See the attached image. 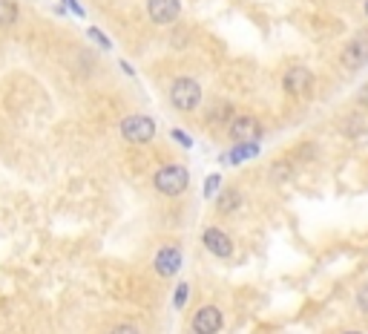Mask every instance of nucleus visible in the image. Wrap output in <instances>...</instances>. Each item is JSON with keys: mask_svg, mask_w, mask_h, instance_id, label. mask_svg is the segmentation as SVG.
Instances as JSON below:
<instances>
[{"mask_svg": "<svg viewBox=\"0 0 368 334\" xmlns=\"http://www.w3.org/2000/svg\"><path fill=\"white\" fill-rule=\"evenodd\" d=\"M357 306H359V311L368 314V286H362V288L357 291Z\"/></svg>", "mask_w": 368, "mask_h": 334, "instance_id": "a211bd4d", "label": "nucleus"}, {"mask_svg": "<svg viewBox=\"0 0 368 334\" xmlns=\"http://www.w3.org/2000/svg\"><path fill=\"white\" fill-rule=\"evenodd\" d=\"M282 87L293 98H308L314 93V73L305 70V66H290L282 78Z\"/></svg>", "mask_w": 368, "mask_h": 334, "instance_id": "20e7f679", "label": "nucleus"}, {"mask_svg": "<svg viewBox=\"0 0 368 334\" xmlns=\"http://www.w3.org/2000/svg\"><path fill=\"white\" fill-rule=\"evenodd\" d=\"M239 205H242V193L236 187L219 190V196H216V211L219 214H233V211H239Z\"/></svg>", "mask_w": 368, "mask_h": 334, "instance_id": "9b49d317", "label": "nucleus"}, {"mask_svg": "<svg viewBox=\"0 0 368 334\" xmlns=\"http://www.w3.org/2000/svg\"><path fill=\"white\" fill-rule=\"evenodd\" d=\"M228 115H231V104H228V101H222V104L216 101V104L210 107V113H207V121H216V118H228Z\"/></svg>", "mask_w": 368, "mask_h": 334, "instance_id": "dca6fc26", "label": "nucleus"}, {"mask_svg": "<svg viewBox=\"0 0 368 334\" xmlns=\"http://www.w3.org/2000/svg\"><path fill=\"white\" fill-rule=\"evenodd\" d=\"M201 242H204V248H207L213 256H219V259L233 256V242H231V236H228L225 231H219V228H207V231H204V236H201Z\"/></svg>", "mask_w": 368, "mask_h": 334, "instance_id": "6e6552de", "label": "nucleus"}, {"mask_svg": "<svg viewBox=\"0 0 368 334\" xmlns=\"http://www.w3.org/2000/svg\"><path fill=\"white\" fill-rule=\"evenodd\" d=\"M61 4H63V6H69V12H72V15L84 18V9H81V4H78V0H61Z\"/></svg>", "mask_w": 368, "mask_h": 334, "instance_id": "412c9836", "label": "nucleus"}, {"mask_svg": "<svg viewBox=\"0 0 368 334\" xmlns=\"http://www.w3.org/2000/svg\"><path fill=\"white\" fill-rule=\"evenodd\" d=\"M90 38H93L95 43H101L104 49H110V46H112V43H110V38H107V35H101L98 29H90Z\"/></svg>", "mask_w": 368, "mask_h": 334, "instance_id": "aec40b11", "label": "nucleus"}, {"mask_svg": "<svg viewBox=\"0 0 368 334\" xmlns=\"http://www.w3.org/2000/svg\"><path fill=\"white\" fill-rule=\"evenodd\" d=\"M219 187H222V176H219V173H210V176L204 179V196L213 199V196L219 193Z\"/></svg>", "mask_w": 368, "mask_h": 334, "instance_id": "2eb2a0df", "label": "nucleus"}, {"mask_svg": "<svg viewBox=\"0 0 368 334\" xmlns=\"http://www.w3.org/2000/svg\"><path fill=\"white\" fill-rule=\"evenodd\" d=\"M340 61H342V66H345L348 73L362 70V66L368 63V38H354L351 43H345Z\"/></svg>", "mask_w": 368, "mask_h": 334, "instance_id": "423d86ee", "label": "nucleus"}, {"mask_svg": "<svg viewBox=\"0 0 368 334\" xmlns=\"http://www.w3.org/2000/svg\"><path fill=\"white\" fill-rule=\"evenodd\" d=\"M222 325H225V317L216 306H204L193 317V331H199V334H219Z\"/></svg>", "mask_w": 368, "mask_h": 334, "instance_id": "0eeeda50", "label": "nucleus"}, {"mask_svg": "<svg viewBox=\"0 0 368 334\" xmlns=\"http://www.w3.org/2000/svg\"><path fill=\"white\" fill-rule=\"evenodd\" d=\"M228 132L236 145H256L262 139V124L253 115H236V118H231Z\"/></svg>", "mask_w": 368, "mask_h": 334, "instance_id": "39448f33", "label": "nucleus"}, {"mask_svg": "<svg viewBox=\"0 0 368 334\" xmlns=\"http://www.w3.org/2000/svg\"><path fill=\"white\" fill-rule=\"evenodd\" d=\"M187 184H190V173L182 165H164L153 176V187L162 196H182L187 190Z\"/></svg>", "mask_w": 368, "mask_h": 334, "instance_id": "f257e3e1", "label": "nucleus"}, {"mask_svg": "<svg viewBox=\"0 0 368 334\" xmlns=\"http://www.w3.org/2000/svg\"><path fill=\"white\" fill-rule=\"evenodd\" d=\"M170 136H173V139H176V142H179L182 147H193V142H190V136H187V132H184V130H173V132H170Z\"/></svg>", "mask_w": 368, "mask_h": 334, "instance_id": "6ab92c4d", "label": "nucleus"}, {"mask_svg": "<svg viewBox=\"0 0 368 334\" xmlns=\"http://www.w3.org/2000/svg\"><path fill=\"white\" fill-rule=\"evenodd\" d=\"M147 12L156 24H173L182 15L179 0H147Z\"/></svg>", "mask_w": 368, "mask_h": 334, "instance_id": "9d476101", "label": "nucleus"}, {"mask_svg": "<svg viewBox=\"0 0 368 334\" xmlns=\"http://www.w3.org/2000/svg\"><path fill=\"white\" fill-rule=\"evenodd\" d=\"M342 334H359V331H342Z\"/></svg>", "mask_w": 368, "mask_h": 334, "instance_id": "b1692460", "label": "nucleus"}, {"mask_svg": "<svg viewBox=\"0 0 368 334\" xmlns=\"http://www.w3.org/2000/svg\"><path fill=\"white\" fill-rule=\"evenodd\" d=\"M365 18H368V0H365Z\"/></svg>", "mask_w": 368, "mask_h": 334, "instance_id": "5701e85b", "label": "nucleus"}, {"mask_svg": "<svg viewBox=\"0 0 368 334\" xmlns=\"http://www.w3.org/2000/svg\"><path fill=\"white\" fill-rule=\"evenodd\" d=\"M259 156V145H236L231 153L222 156V162H231V165H242L248 159H256Z\"/></svg>", "mask_w": 368, "mask_h": 334, "instance_id": "f8f14e48", "label": "nucleus"}, {"mask_svg": "<svg viewBox=\"0 0 368 334\" xmlns=\"http://www.w3.org/2000/svg\"><path fill=\"white\" fill-rule=\"evenodd\" d=\"M121 136L130 145H150L156 139V121L150 115H127L121 121Z\"/></svg>", "mask_w": 368, "mask_h": 334, "instance_id": "f03ea898", "label": "nucleus"}, {"mask_svg": "<svg viewBox=\"0 0 368 334\" xmlns=\"http://www.w3.org/2000/svg\"><path fill=\"white\" fill-rule=\"evenodd\" d=\"M293 176V170H290V162H276L273 165V170H270V182H288Z\"/></svg>", "mask_w": 368, "mask_h": 334, "instance_id": "4468645a", "label": "nucleus"}, {"mask_svg": "<svg viewBox=\"0 0 368 334\" xmlns=\"http://www.w3.org/2000/svg\"><path fill=\"white\" fill-rule=\"evenodd\" d=\"M18 21V4L15 0H0V29H6Z\"/></svg>", "mask_w": 368, "mask_h": 334, "instance_id": "ddd939ff", "label": "nucleus"}, {"mask_svg": "<svg viewBox=\"0 0 368 334\" xmlns=\"http://www.w3.org/2000/svg\"><path fill=\"white\" fill-rule=\"evenodd\" d=\"M170 104L182 113H193L199 104H201V87L199 81L193 78H179L173 87H170Z\"/></svg>", "mask_w": 368, "mask_h": 334, "instance_id": "7ed1b4c3", "label": "nucleus"}, {"mask_svg": "<svg viewBox=\"0 0 368 334\" xmlns=\"http://www.w3.org/2000/svg\"><path fill=\"white\" fill-rule=\"evenodd\" d=\"M190 334H199V331H190Z\"/></svg>", "mask_w": 368, "mask_h": 334, "instance_id": "393cba45", "label": "nucleus"}, {"mask_svg": "<svg viewBox=\"0 0 368 334\" xmlns=\"http://www.w3.org/2000/svg\"><path fill=\"white\" fill-rule=\"evenodd\" d=\"M110 334H141V331H138L135 325H130V323H124V325H115V328H112Z\"/></svg>", "mask_w": 368, "mask_h": 334, "instance_id": "4be33fe9", "label": "nucleus"}, {"mask_svg": "<svg viewBox=\"0 0 368 334\" xmlns=\"http://www.w3.org/2000/svg\"><path fill=\"white\" fill-rule=\"evenodd\" d=\"M153 265H156V274H159V277L173 280V277L179 274V268H182V251H179V248H162V251L156 254Z\"/></svg>", "mask_w": 368, "mask_h": 334, "instance_id": "1a4fd4ad", "label": "nucleus"}, {"mask_svg": "<svg viewBox=\"0 0 368 334\" xmlns=\"http://www.w3.org/2000/svg\"><path fill=\"white\" fill-rule=\"evenodd\" d=\"M187 294H190V286H187V283H179V286H176V294H173V306H176V308H184Z\"/></svg>", "mask_w": 368, "mask_h": 334, "instance_id": "f3484780", "label": "nucleus"}]
</instances>
